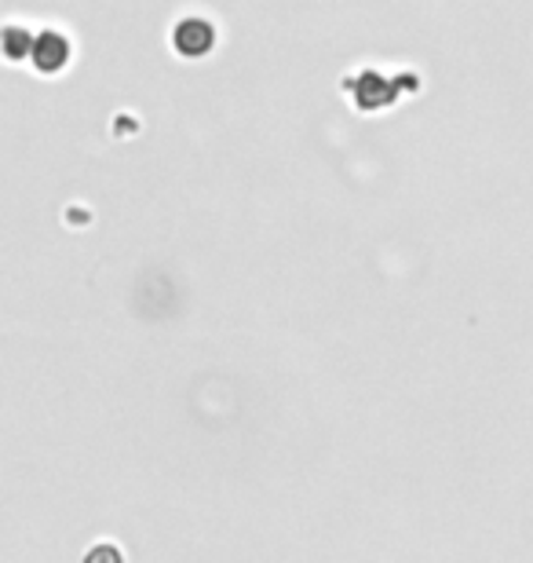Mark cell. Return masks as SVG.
Here are the masks:
<instances>
[{"label":"cell","instance_id":"cell-4","mask_svg":"<svg viewBox=\"0 0 533 563\" xmlns=\"http://www.w3.org/2000/svg\"><path fill=\"white\" fill-rule=\"evenodd\" d=\"M30 48H33V33L19 22H8L0 26V59L4 63H30Z\"/></svg>","mask_w":533,"mask_h":563},{"label":"cell","instance_id":"cell-3","mask_svg":"<svg viewBox=\"0 0 533 563\" xmlns=\"http://www.w3.org/2000/svg\"><path fill=\"white\" fill-rule=\"evenodd\" d=\"M351 88H355V103L362 110H380V107H391L395 103V88L384 81L377 70H366Z\"/></svg>","mask_w":533,"mask_h":563},{"label":"cell","instance_id":"cell-2","mask_svg":"<svg viewBox=\"0 0 533 563\" xmlns=\"http://www.w3.org/2000/svg\"><path fill=\"white\" fill-rule=\"evenodd\" d=\"M173 48L184 59H206L215 48V26L201 15H187L173 26Z\"/></svg>","mask_w":533,"mask_h":563},{"label":"cell","instance_id":"cell-1","mask_svg":"<svg viewBox=\"0 0 533 563\" xmlns=\"http://www.w3.org/2000/svg\"><path fill=\"white\" fill-rule=\"evenodd\" d=\"M74 59V44L63 30H41L33 33V48H30V66L41 77H55L63 74Z\"/></svg>","mask_w":533,"mask_h":563}]
</instances>
